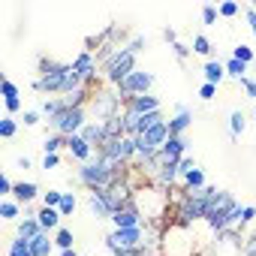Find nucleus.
<instances>
[{
  "mask_svg": "<svg viewBox=\"0 0 256 256\" xmlns=\"http://www.w3.org/2000/svg\"><path fill=\"white\" fill-rule=\"evenodd\" d=\"M76 181L90 193V190H106V187H114L118 181H124V166L118 163H108L102 157H94L90 163H82L76 169Z\"/></svg>",
  "mask_w": 256,
  "mask_h": 256,
  "instance_id": "obj_1",
  "label": "nucleus"
},
{
  "mask_svg": "<svg viewBox=\"0 0 256 256\" xmlns=\"http://www.w3.org/2000/svg\"><path fill=\"white\" fill-rule=\"evenodd\" d=\"M100 66H102L106 82L118 88L126 76L136 72V54L126 48V46H106L100 52Z\"/></svg>",
  "mask_w": 256,
  "mask_h": 256,
  "instance_id": "obj_2",
  "label": "nucleus"
},
{
  "mask_svg": "<svg viewBox=\"0 0 256 256\" xmlns=\"http://www.w3.org/2000/svg\"><path fill=\"white\" fill-rule=\"evenodd\" d=\"M84 82H82V76H78V70L72 66V64H58L54 70H48L46 76H40L36 82H34V90L36 94H72L76 88H82Z\"/></svg>",
  "mask_w": 256,
  "mask_h": 256,
  "instance_id": "obj_3",
  "label": "nucleus"
},
{
  "mask_svg": "<svg viewBox=\"0 0 256 256\" xmlns=\"http://www.w3.org/2000/svg\"><path fill=\"white\" fill-rule=\"evenodd\" d=\"M205 211H208V187L205 190H181L178 205H175L178 226H193V223L205 220Z\"/></svg>",
  "mask_w": 256,
  "mask_h": 256,
  "instance_id": "obj_4",
  "label": "nucleus"
},
{
  "mask_svg": "<svg viewBox=\"0 0 256 256\" xmlns=\"http://www.w3.org/2000/svg\"><path fill=\"white\" fill-rule=\"evenodd\" d=\"M145 244H151V247H157V241H154V235L148 232V226H136V229H112L108 235H106V247L114 253V250H136V247H145Z\"/></svg>",
  "mask_w": 256,
  "mask_h": 256,
  "instance_id": "obj_5",
  "label": "nucleus"
},
{
  "mask_svg": "<svg viewBox=\"0 0 256 256\" xmlns=\"http://www.w3.org/2000/svg\"><path fill=\"white\" fill-rule=\"evenodd\" d=\"M96 157H102V160H108V163H118V166H126V163L136 157V139H133V136L106 139V142L96 148Z\"/></svg>",
  "mask_w": 256,
  "mask_h": 256,
  "instance_id": "obj_6",
  "label": "nucleus"
},
{
  "mask_svg": "<svg viewBox=\"0 0 256 256\" xmlns=\"http://www.w3.org/2000/svg\"><path fill=\"white\" fill-rule=\"evenodd\" d=\"M88 124V108H64L60 114H54L48 120V130L70 139V136H78L82 133V126Z\"/></svg>",
  "mask_w": 256,
  "mask_h": 256,
  "instance_id": "obj_7",
  "label": "nucleus"
},
{
  "mask_svg": "<svg viewBox=\"0 0 256 256\" xmlns=\"http://www.w3.org/2000/svg\"><path fill=\"white\" fill-rule=\"evenodd\" d=\"M90 112L96 114V120H108V118L124 114V102H120L118 90H96L90 96Z\"/></svg>",
  "mask_w": 256,
  "mask_h": 256,
  "instance_id": "obj_8",
  "label": "nucleus"
},
{
  "mask_svg": "<svg viewBox=\"0 0 256 256\" xmlns=\"http://www.w3.org/2000/svg\"><path fill=\"white\" fill-rule=\"evenodd\" d=\"M151 88H154V72H145V70H136L133 76H126L114 90H118V96H120V102L124 100H130V96H142V94H151Z\"/></svg>",
  "mask_w": 256,
  "mask_h": 256,
  "instance_id": "obj_9",
  "label": "nucleus"
},
{
  "mask_svg": "<svg viewBox=\"0 0 256 256\" xmlns=\"http://www.w3.org/2000/svg\"><path fill=\"white\" fill-rule=\"evenodd\" d=\"M133 202H136V208L145 214V220H148V217L154 220V217H160V214H163V208H166V190H160V187L136 190Z\"/></svg>",
  "mask_w": 256,
  "mask_h": 256,
  "instance_id": "obj_10",
  "label": "nucleus"
},
{
  "mask_svg": "<svg viewBox=\"0 0 256 256\" xmlns=\"http://www.w3.org/2000/svg\"><path fill=\"white\" fill-rule=\"evenodd\" d=\"M108 220H112V226H114V229H136V226H148V223H145V214L136 208V202H133V199H130V202H124V208H118Z\"/></svg>",
  "mask_w": 256,
  "mask_h": 256,
  "instance_id": "obj_11",
  "label": "nucleus"
},
{
  "mask_svg": "<svg viewBox=\"0 0 256 256\" xmlns=\"http://www.w3.org/2000/svg\"><path fill=\"white\" fill-rule=\"evenodd\" d=\"M124 108L126 112H133V114H151V112H163V102L157 94H142V96H130V100H124Z\"/></svg>",
  "mask_w": 256,
  "mask_h": 256,
  "instance_id": "obj_12",
  "label": "nucleus"
},
{
  "mask_svg": "<svg viewBox=\"0 0 256 256\" xmlns=\"http://www.w3.org/2000/svg\"><path fill=\"white\" fill-rule=\"evenodd\" d=\"M72 66L78 70V76H82V82L84 84H90L94 78H96V70H100V58L90 52V48H82L78 54H76V60H72Z\"/></svg>",
  "mask_w": 256,
  "mask_h": 256,
  "instance_id": "obj_13",
  "label": "nucleus"
},
{
  "mask_svg": "<svg viewBox=\"0 0 256 256\" xmlns=\"http://www.w3.org/2000/svg\"><path fill=\"white\" fill-rule=\"evenodd\" d=\"M169 139H172V133H169V120H160L157 126H151L148 133L136 136V142H139V145H148V148H154V151H160Z\"/></svg>",
  "mask_w": 256,
  "mask_h": 256,
  "instance_id": "obj_14",
  "label": "nucleus"
},
{
  "mask_svg": "<svg viewBox=\"0 0 256 256\" xmlns=\"http://www.w3.org/2000/svg\"><path fill=\"white\" fill-rule=\"evenodd\" d=\"M178 184H181V169H178V163H160V169L154 172V187L172 193Z\"/></svg>",
  "mask_w": 256,
  "mask_h": 256,
  "instance_id": "obj_15",
  "label": "nucleus"
},
{
  "mask_svg": "<svg viewBox=\"0 0 256 256\" xmlns=\"http://www.w3.org/2000/svg\"><path fill=\"white\" fill-rule=\"evenodd\" d=\"M190 126H193V108L184 106V102H178L175 106V114L169 118V133L172 136H184Z\"/></svg>",
  "mask_w": 256,
  "mask_h": 256,
  "instance_id": "obj_16",
  "label": "nucleus"
},
{
  "mask_svg": "<svg viewBox=\"0 0 256 256\" xmlns=\"http://www.w3.org/2000/svg\"><path fill=\"white\" fill-rule=\"evenodd\" d=\"M160 163H181L187 157V139L184 136H172L163 148H160Z\"/></svg>",
  "mask_w": 256,
  "mask_h": 256,
  "instance_id": "obj_17",
  "label": "nucleus"
},
{
  "mask_svg": "<svg viewBox=\"0 0 256 256\" xmlns=\"http://www.w3.org/2000/svg\"><path fill=\"white\" fill-rule=\"evenodd\" d=\"M66 151H70V157L82 166V163H90L94 157H96V148L94 145H88L82 136H70L66 139Z\"/></svg>",
  "mask_w": 256,
  "mask_h": 256,
  "instance_id": "obj_18",
  "label": "nucleus"
},
{
  "mask_svg": "<svg viewBox=\"0 0 256 256\" xmlns=\"http://www.w3.org/2000/svg\"><path fill=\"white\" fill-rule=\"evenodd\" d=\"M241 247H244V241L238 238L235 229H226L217 235V256H235V253H241Z\"/></svg>",
  "mask_w": 256,
  "mask_h": 256,
  "instance_id": "obj_19",
  "label": "nucleus"
},
{
  "mask_svg": "<svg viewBox=\"0 0 256 256\" xmlns=\"http://www.w3.org/2000/svg\"><path fill=\"white\" fill-rule=\"evenodd\" d=\"M88 145H94V148H100L106 139H108V133H106V124L102 120H88L84 126H82V133H78Z\"/></svg>",
  "mask_w": 256,
  "mask_h": 256,
  "instance_id": "obj_20",
  "label": "nucleus"
},
{
  "mask_svg": "<svg viewBox=\"0 0 256 256\" xmlns=\"http://www.w3.org/2000/svg\"><path fill=\"white\" fill-rule=\"evenodd\" d=\"M12 199H16L18 205H30L34 199H42V193H40V184H34V181H16Z\"/></svg>",
  "mask_w": 256,
  "mask_h": 256,
  "instance_id": "obj_21",
  "label": "nucleus"
},
{
  "mask_svg": "<svg viewBox=\"0 0 256 256\" xmlns=\"http://www.w3.org/2000/svg\"><path fill=\"white\" fill-rule=\"evenodd\" d=\"M202 78L208 82V84H223L226 82V66H223V60H217V58H211V60H205V66H202Z\"/></svg>",
  "mask_w": 256,
  "mask_h": 256,
  "instance_id": "obj_22",
  "label": "nucleus"
},
{
  "mask_svg": "<svg viewBox=\"0 0 256 256\" xmlns=\"http://www.w3.org/2000/svg\"><path fill=\"white\" fill-rule=\"evenodd\" d=\"M36 220H40L42 232H52V235H54V232L60 229V220H64V217H60L58 208H40V211H36Z\"/></svg>",
  "mask_w": 256,
  "mask_h": 256,
  "instance_id": "obj_23",
  "label": "nucleus"
},
{
  "mask_svg": "<svg viewBox=\"0 0 256 256\" xmlns=\"http://www.w3.org/2000/svg\"><path fill=\"white\" fill-rule=\"evenodd\" d=\"M40 232H42V226H40L36 214H28L24 220L16 223V235H18V238H28V241H30V238H36Z\"/></svg>",
  "mask_w": 256,
  "mask_h": 256,
  "instance_id": "obj_24",
  "label": "nucleus"
},
{
  "mask_svg": "<svg viewBox=\"0 0 256 256\" xmlns=\"http://www.w3.org/2000/svg\"><path fill=\"white\" fill-rule=\"evenodd\" d=\"M30 250H34V256H52V250H54V235H52V232H40L36 238H30Z\"/></svg>",
  "mask_w": 256,
  "mask_h": 256,
  "instance_id": "obj_25",
  "label": "nucleus"
},
{
  "mask_svg": "<svg viewBox=\"0 0 256 256\" xmlns=\"http://www.w3.org/2000/svg\"><path fill=\"white\" fill-rule=\"evenodd\" d=\"M88 208H90V214H94L96 220H108V217H112V211L106 208V202L100 199V193H96V190H90V193H88Z\"/></svg>",
  "mask_w": 256,
  "mask_h": 256,
  "instance_id": "obj_26",
  "label": "nucleus"
},
{
  "mask_svg": "<svg viewBox=\"0 0 256 256\" xmlns=\"http://www.w3.org/2000/svg\"><path fill=\"white\" fill-rule=\"evenodd\" d=\"M244 130H247V118H244V112H241V108H235V112L229 114V139L235 142Z\"/></svg>",
  "mask_w": 256,
  "mask_h": 256,
  "instance_id": "obj_27",
  "label": "nucleus"
},
{
  "mask_svg": "<svg viewBox=\"0 0 256 256\" xmlns=\"http://www.w3.org/2000/svg\"><path fill=\"white\" fill-rule=\"evenodd\" d=\"M36 108H40V114H42L46 120H52V118H54V114H60L66 106H64V100H54V96H48V100H40V106H36Z\"/></svg>",
  "mask_w": 256,
  "mask_h": 256,
  "instance_id": "obj_28",
  "label": "nucleus"
},
{
  "mask_svg": "<svg viewBox=\"0 0 256 256\" xmlns=\"http://www.w3.org/2000/svg\"><path fill=\"white\" fill-rule=\"evenodd\" d=\"M208 184H205V172L202 169H193V172H187L184 178H181V190H205Z\"/></svg>",
  "mask_w": 256,
  "mask_h": 256,
  "instance_id": "obj_29",
  "label": "nucleus"
},
{
  "mask_svg": "<svg viewBox=\"0 0 256 256\" xmlns=\"http://www.w3.org/2000/svg\"><path fill=\"white\" fill-rule=\"evenodd\" d=\"M223 66H226V78H235V82H241V78H247V64H241V60H235L232 54L223 60Z\"/></svg>",
  "mask_w": 256,
  "mask_h": 256,
  "instance_id": "obj_30",
  "label": "nucleus"
},
{
  "mask_svg": "<svg viewBox=\"0 0 256 256\" xmlns=\"http://www.w3.org/2000/svg\"><path fill=\"white\" fill-rule=\"evenodd\" d=\"M190 48H193V54H199V58H208V60H211V52H214V46H211V40H208L205 34H196Z\"/></svg>",
  "mask_w": 256,
  "mask_h": 256,
  "instance_id": "obj_31",
  "label": "nucleus"
},
{
  "mask_svg": "<svg viewBox=\"0 0 256 256\" xmlns=\"http://www.w3.org/2000/svg\"><path fill=\"white\" fill-rule=\"evenodd\" d=\"M54 247L64 253V250H72L76 247V238H72V232L66 229V226H60L58 232H54Z\"/></svg>",
  "mask_w": 256,
  "mask_h": 256,
  "instance_id": "obj_32",
  "label": "nucleus"
},
{
  "mask_svg": "<svg viewBox=\"0 0 256 256\" xmlns=\"http://www.w3.org/2000/svg\"><path fill=\"white\" fill-rule=\"evenodd\" d=\"M6 256H34V250H30V241L16 235V238L10 241V250H6Z\"/></svg>",
  "mask_w": 256,
  "mask_h": 256,
  "instance_id": "obj_33",
  "label": "nucleus"
},
{
  "mask_svg": "<svg viewBox=\"0 0 256 256\" xmlns=\"http://www.w3.org/2000/svg\"><path fill=\"white\" fill-rule=\"evenodd\" d=\"M18 214H22V205L16 199H0V217L4 220H18Z\"/></svg>",
  "mask_w": 256,
  "mask_h": 256,
  "instance_id": "obj_34",
  "label": "nucleus"
},
{
  "mask_svg": "<svg viewBox=\"0 0 256 256\" xmlns=\"http://www.w3.org/2000/svg\"><path fill=\"white\" fill-rule=\"evenodd\" d=\"M60 148H66V139L58 136V133H46V142H42V154H58Z\"/></svg>",
  "mask_w": 256,
  "mask_h": 256,
  "instance_id": "obj_35",
  "label": "nucleus"
},
{
  "mask_svg": "<svg viewBox=\"0 0 256 256\" xmlns=\"http://www.w3.org/2000/svg\"><path fill=\"white\" fill-rule=\"evenodd\" d=\"M232 58H235V60H241V64H247V66H250V64H253V60H256V52H253V48H250V46H247V42H238V46H235V48H232Z\"/></svg>",
  "mask_w": 256,
  "mask_h": 256,
  "instance_id": "obj_36",
  "label": "nucleus"
},
{
  "mask_svg": "<svg viewBox=\"0 0 256 256\" xmlns=\"http://www.w3.org/2000/svg\"><path fill=\"white\" fill-rule=\"evenodd\" d=\"M160 120H163V112H151V114H142V118H139V136H142V133H148L151 126H157Z\"/></svg>",
  "mask_w": 256,
  "mask_h": 256,
  "instance_id": "obj_37",
  "label": "nucleus"
},
{
  "mask_svg": "<svg viewBox=\"0 0 256 256\" xmlns=\"http://www.w3.org/2000/svg\"><path fill=\"white\" fill-rule=\"evenodd\" d=\"M217 12H220V18H235L241 12V4H235V0H223V4H217Z\"/></svg>",
  "mask_w": 256,
  "mask_h": 256,
  "instance_id": "obj_38",
  "label": "nucleus"
},
{
  "mask_svg": "<svg viewBox=\"0 0 256 256\" xmlns=\"http://www.w3.org/2000/svg\"><path fill=\"white\" fill-rule=\"evenodd\" d=\"M64 202V190H46L42 193V208H60Z\"/></svg>",
  "mask_w": 256,
  "mask_h": 256,
  "instance_id": "obj_39",
  "label": "nucleus"
},
{
  "mask_svg": "<svg viewBox=\"0 0 256 256\" xmlns=\"http://www.w3.org/2000/svg\"><path fill=\"white\" fill-rule=\"evenodd\" d=\"M76 208H78V199H76V193H64V202H60V217H70V214H76Z\"/></svg>",
  "mask_w": 256,
  "mask_h": 256,
  "instance_id": "obj_40",
  "label": "nucleus"
},
{
  "mask_svg": "<svg viewBox=\"0 0 256 256\" xmlns=\"http://www.w3.org/2000/svg\"><path fill=\"white\" fill-rule=\"evenodd\" d=\"M16 133H18V120H16V118H10V114H6V118H4V120H0V136H4V139H12V136H16Z\"/></svg>",
  "mask_w": 256,
  "mask_h": 256,
  "instance_id": "obj_41",
  "label": "nucleus"
},
{
  "mask_svg": "<svg viewBox=\"0 0 256 256\" xmlns=\"http://www.w3.org/2000/svg\"><path fill=\"white\" fill-rule=\"evenodd\" d=\"M0 94H4V100H16V96H22L18 84H16V82H10V78L0 82Z\"/></svg>",
  "mask_w": 256,
  "mask_h": 256,
  "instance_id": "obj_42",
  "label": "nucleus"
},
{
  "mask_svg": "<svg viewBox=\"0 0 256 256\" xmlns=\"http://www.w3.org/2000/svg\"><path fill=\"white\" fill-rule=\"evenodd\" d=\"M40 120H42L40 108H24V112H22V124H24V126H40Z\"/></svg>",
  "mask_w": 256,
  "mask_h": 256,
  "instance_id": "obj_43",
  "label": "nucleus"
},
{
  "mask_svg": "<svg viewBox=\"0 0 256 256\" xmlns=\"http://www.w3.org/2000/svg\"><path fill=\"white\" fill-rule=\"evenodd\" d=\"M126 48H130V52H133V54L139 58V52H145V48H148V36H142V34H136V36H133L130 42H126Z\"/></svg>",
  "mask_w": 256,
  "mask_h": 256,
  "instance_id": "obj_44",
  "label": "nucleus"
},
{
  "mask_svg": "<svg viewBox=\"0 0 256 256\" xmlns=\"http://www.w3.org/2000/svg\"><path fill=\"white\" fill-rule=\"evenodd\" d=\"M12 190H16V181L10 175H0V196L4 199H12Z\"/></svg>",
  "mask_w": 256,
  "mask_h": 256,
  "instance_id": "obj_45",
  "label": "nucleus"
},
{
  "mask_svg": "<svg viewBox=\"0 0 256 256\" xmlns=\"http://www.w3.org/2000/svg\"><path fill=\"white\" fill-rule=\"evenodd\" d=\"M217 16H220V12H217V6H214V4H205V6H202V24H208V28H211V24L217 22Z\"/></svg>",
  "mask_w": 256,
  "mask_h": 256,
  "instance_id": "obj_46",
  "label": "nucleus"
},
{
  "mask_svg": "<svg viewBox=\"0 0 256 256\" xmlns=\"http://www.w3.org/2000/svg\"><path fill=\"white\" fill-rule=\"evenodd\" d=\"M169 48H172V54L178 58V64H184V60L193 54V48H190V46H184V42H175V46H169Z\"/></svg>",
  "mask_w": 256,
  "mask_h": 256,
  "instance_id": "obj_47",
  "label": "nucleus"
},
{
  "mask_svg": "<svg viewBox=\"0 0 256 256\" xmlns=\"http://www.w3.org/2000/svg\"><path fill=\"white\" fill-rule=\"evenodd\" d=\"M4 106H6V114H10V118H16L18 112H24V102H22V96H16V100H4Z\"/></svg>",
  "mask_w": 256,
  "mask_h": 256,
  "instance_id": "obj_48",
  "label": "nucleus"
},
{
  "mask_svg": "<svg viewBox=\"0 0 256 256\" xmlns=\"http://www.w3.org/2000/svg\"><path fill=\"white\" fill-rule=\"evenodd\" d=\"M58 166H60V154H42V163H40V169L52 172V169H58Z\"/></svg>",
  "mask_w": 256,
  "mask_h": 256,
  "instance_id": "obj_49",
  "label": "nucleus"
},
{
  "mask_svg": "<svg viewBox=\"0 0 256 256\" xmlns=\"http://www.w3.org/2000/svg\"><path fill=\"white\" fill-rule=\"evenodd\" d=\"M199 96H202L205 102H211V100L217 96V84H208V82H202V84H199Z\"/></svg>",
  "mask_w": 256,
  "mask_h": 256,
  "instance_id": "obj_50",
  "label": "nucleus"
},
{
  "mask_svg": "<svg viewBox=\"0 0 256 256\" xmlns=\"http://www.w3.org/2000/svg\"><path fill=\"white\" fill-rule=\"evenodd\" d=\"M256 220V205H244L241 208V226H250Z\"/></svg>",
  "mask_w": 256,
  "mask_h": 256,
  "instance_id": "obj_51",
  "label": "nucleus"
},
{
  "mask_svg": "<svg viewBox=\"0 0 256 256\" xmlns=\"http://www.w3.org/2000/svg\"><path fill=\"white\" fill-rule=\"evenodd\" d=\"M238 84H241V88H244V94H247V96H250V100H256V82H253V78H250V76H247V78H241V82H238Z\"/></svg>",
  "mask_w": 256,
  "mask_h": 256,
  "instance_id": "obj_52",
  "label": "nucleus"
},
{
  "mask_svg": "<svg viewBox=\"0 0 256 256\" xmlns=\"http://www.w3.org/2000/svg\"><path fill=\"white\" fill-rule=\"evenodd\" d=\"M178 169H181V178H184L187 172H193V169H199V166H196V160H193V157H184V160L178 163Z\"/></svg>",
  "mask_w": 256,
  "mask_h": 256,
  "instance_id": "obj_53",
  "label": "nucleus"
},
{
  "mask_svg": "<svg viewBox=\"0 0 256 256\" xmlns=\"http://www.w3.org/2000/svg\"><path fill=\"white\" fill-rule=\"evenodd\" d=\"M244 256H256V232L244 238Z\"/></svg>",
  "mask_w": 256,
  "mask_h": 256,
  "instance_id": "obj_54",
  "label": "nucleus"
},
{
  "mask_svg": "<svg viewBox=\"0 0 256 256\" xmlns=\"http://www.w3.org/2000/svg\"><path fill=\"white\" fill-rule=\"evenodd\" d=\"M244 16H247V24H250L253 36H256V6H247V10H244Z\"/></svg>",
  "mask_w": 256,
  "mask_h": 256,
  "instance_id": "obj_55",
  "label": "nucleus"
},
{
  "mask_svg": "<svg viewBox=\"0 0 256 256\" xmlns=\"http://www.w3.org/2000/svg\"><path fill=\"white\" fill-rule=\"evenodd\" d=\"M163 40H166L169 46H175V42H178V30H175V28H166V30H163Z\"/></svg>",
  "mask_w": 256,
  "mask_h": 256,
  "instance_id": "obj_56",
  "label": "nucleus"
},
{
  "mask_svg": "<svg viewBox=\"0 0 256 256\" xmlns=\"http://www.w3.org/2000/svg\"><path fill=\"white\" fill-rule=\"evenodd\" d=\"M30 166H34V163H30V157H18V169H24V172H28Z\"/></svg>",
  "mask_w": 256,
  "mask_h": 256,
  "instance_id": "obj_57",
  "label": "nucleus"
},
{
  "mask_svg": "<svg viewBox=\"0 0 256 256\" xmlns=\"http://www.w3.org/2000/svg\"><path fill=\"white\" fill-rule=\"evenodd\" d=\"M60 256H78V253H76V247H72V250H64Z\"/></svg>",
  "mask_w": 256,
  "mask_h": 256,
  "instance_id": "obj_58",
  "label": "nucleus"
},
{
  "mask_svg": "<svg viewBox=\"0 0 256 256\" xmlns=\"http://www.w3.org/2000/svg\"><path fill=\"white\" fill-rule=\"evenodd\" d=\"M253 120H256V112H253Z\"/></svg>",
  "mask_w": 256,
  "mask_h": 256,
  "instance_id": "obj_59",
  "label": "nucleus"
}]
</instances>
